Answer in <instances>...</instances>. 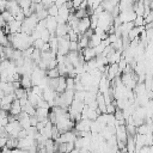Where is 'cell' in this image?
Returning a JSON list of instances; mask_svg holds the SVG:
<instances>
[{
	"label": "cell",
	"instance_id": "1",
	"mask_svg": "<svg viewBox=\"0 0 153 153\" xmlns=\"http://www.w3.org/2000/svg\"><path fill=\"white\" fill-rule=\"evenodd\" d=\"M8 39H10V42L14 49H19L22 51H24L29 47L33 45V42H35V39L31 35L23 32V31L18 32V33H10Z\"/></svg>",
	"mask_w": 153,
	"mask_h": 153
},
{
	"label": "cell",
	"instance_id": "2",
	"mask_svg": "<svg viewBox=\"0 0 153 153\" xmlns=\"http://www.w3.org/2000/svg\"><path fill=\"white\" fill-rule=\"evenodd\" d=\"M38 22H39V19H38V17H37L36 13L31 14L30 17H26V18L24 19V22H23V26H22L23 32H26V33L31 35V33L33 32V30L36 29Z\"/></svg>",
	"mask_w": 153,
	"mask_h": 153
},
{
	"label": "cell",
	"instance_id": "3",
	"mask_svg": "<svg viewBox=\"0 0 153 153\" xmlns=\"http://www.w3.org/2000/svg\"><path fill=\"white\" fill-rule=\"evenodd\" d=\"M71 39H69V36L66 35L63 37H59V45H57V55H63L66 56L71 49Z\"/></svg>",
	"mask_w": 153,
	"mask_h": 153
},
{
	"label": "cell",
	"instance_id": "4",
	"mask_svg": "<svg viewBox=\"0 0 153 153\" xmlns=\"http://www.w3.org/2000/svg\"><path fill=\"white\" fill-rule=\"evenodd\" d=\"M5 128H6V130H7L8 135H10V137H16V139H18V135H19L20 130L23 129L22 126H20V123H19V120L10 121V123H8Z\"/></svg>",
	"mask_w": 153,
	"mask_h": 153
},
{
	"label": "cell",
	"instance_id": "5",
	"mask_svg": "<svg viewBox=\"0 0 153 153\" xmlns=\"http://www.w3.org/2000/svg\"><path fill=\"white\" fill-rule=\"evenodd\" d=\"M118 17H120V19H121L122 23H129V22H134L135 18L137 17V14L134 11V8H129V10L122 11Z\"/></svg>",
	"mask_w": 153,
	"mask_h": 153
},
{
	"label": "cell",
	"instance_id": "6",
	"mask_svg": "<svg viewBox=\"0 0 153 153\" xmlns=\"http://www.w3.org/2000/svg\"><path fill=\"white\" fill-rule=\"evenodd\" d=\"M91 123L92 121L90 118H81L80 121L75 122L74 129L76 131H91Z\"/></svg>",
	"mask_w": 153,
	"mask_h": 153
},
{
	"label": "cell",
	"instance_id": "7",
	"mask_svg": "<svg viewBox=\"0 0 153 153\" xmlns=\"http://www.w3.org/2000/svg\"><path fill=\"white\" fill-rule=\"evenodd\" d=\"M78 135H76V130L75 131H72V130H68V131H65V133H61V136L59 137V140H56V142L61 143V142H74L76 140Z\"/></svg>",
	"mask_w": 153,
	"mask_h": 153
},
{
	"label": "cell",
	"instance_id": "8",
	"mask_svg": "<svg viewBox=\"0 0 153 153\" xmlns=\"http://www.w3.org/2000/svg\"><path fill=\"white\" fill-rule=\"evenodd\" d=\"M45 27L50 31L51 35H55V31L59 26V22L56 19V17H53V16H48L45 19Z\"/></svg>",
	"mask_w": 153,
	"mask_h": 153
},
{
	"label": "cell",
	"instance_id": "9",
	"mask_svg": "<svg viewBox=\"0 0 153 153\" xmlns=\"http://www.w3.org/2000/svg\"><path fill=\"white\" fill-rule=\"evenodd\" d=\"M90 29H92L91 27V19H90V17L81 18L79 20V24H78V32L81 33V35H84Z\"/></svg>",
	"mask_w": 153,
	"mask_h": 153
},
{
	"label": "cell",
	"instance_id": "10",
	"mask_svg": "<svg viewBox=\"0 0 153 153\" xmlns=\"http://www.w3.org/2000/svg\"><path fill=\"white\" fill-rule=\"evenodd\" d=\"M122 72H121V69H120V67H118V63H111V65H109L108 66V72H106V76H108V79L111 81L112 79H115L118 74H121Z\"/></svg>",
	"mask_w": 153,
	"mask_h": 153
},
{
	"label": "cell",
	"instance_id": "11",
	"mask_svg": "<svg viewBox=\"0 0 153 153\" xmlns=\"http://www.w3.org/2000/svg\"><path fill=\"white\" fill-rule=\"evenodd\" d=\"M128 130H127V126L126 124H121L118 127H116V136L118 141H124L127 142L128 140Z\"/></svg>",
	"mask_w": 153,
	"mask_h": 153
},
{
	"label": "cell",
	"instance_id": "12",
	"mask_svg": "<svg viewBox=\"0 0 153 153\" xmlns=\"http://www.w3.org/2000/svg\"><path fill=\"white\" fill-rule=\"evenodd\" d=\"M7 25H8V29H10V32L11 33H18V32H22L23 31V29H22L23 22H20V20L14 19L11 23H8Z\"/></svg>",
	"mask_w": 153,
	"mask_h": 153
},
{
	"label": "cell",
	"instance_id": "13",
	"mask_svg": "<svg viewBox=\"0 0 153 153\" xmlns=\"http://www.w3.org/2000/svg\"><path fill=\"white\" fill-rule=\"evenodd\" d=\"M81 53H82V56H84V59H85V61H86V62L97 57V53H96L94 48H92V47H87V48L82 49V50H81Z\"/></svg>",
	"mask_w": 153,
	"mask_h": 153
},
{
	"label": "cell",
	"instance_id": "14",
	"mask_svg": "<svg viewBox=\"0 0 153 153\" xmlns=\"http://www.w3.org/2000/svg\"><path fill=\"white\" fill-rule=\"evenodd\" d=\"M106 57H108V60H109V65H111V63H118L120 60L122 59V51H121V50H115V49H112V51H111Z\"/></svg>",
	"mask_w": 153,
	"mask_h": 153
},
{
	"label": "cell",
	"instance_id": "15",
	"mask_svg": "<svg viewBox=\"0 0 153 153\" xmlns=\"http://www.w3.org/2000/svg\"><path fill=\"white\" fill-rule=\"evenodd\" d=\"M71 26L68 25V23H65V24H59L56 31H55V36L56 37H63L66 35H68V31H69Z\"/></svg>",
	"mask_w": 153,
	"mask_h": 153
},
{
	"label": "cell",
	"instance_id": "16",
	"mask_svg": "<svg viewBox=\"0 0 153 153\" xmlns=\"http://www.w3.org/2000/svg\"><path fill=\"white\" fill-rule=\"evenodd\" d=\"M126 147H127V153H136L135 135H128V140H127Z\"/></svg>",
	"mask_w": 153,
	"mask_h": 153
},
{
	"label": "cell",
	"instance_id": "17",
	"mask_svg": "<svg viewBox=\"0 0 153 153\" xmlns=\"http://www.w3.org/2000/svg\"><path fill=\"white\" fill-rule=\"evenodd\" d=\"M20 84H22V87H23V88H25V90H31V87L33 86L31 75H29V74H24V75H22Z\"/></svg>",
	"mask_w": 153,
	"mask_h": 153
},
{
	"label": "cell",
	"instance_id": "18",
	"mask_svg": "<svg viewBox=\"0 0 153 153\" xmlns=\"http://www.w3.org/2000/svg\"><path fill=\"white\" fill-rule=\"evenodd\" d=\"M23 111V106L19 102V99H14V102L12 103V108L10 110V115H13V116H18L20 112Z\"/></svg>",
	"mask_w": 153,
	"mask_h": 153
},
{
	"label": "cell",
	"instance_id": "19",
	"mask_svg": "<svg viewBox=\"0 0 153 153\" xmlns=\"http://www.w3.org/2000/svg\"><path fill=\"white\" fill-rule=\"evenodd\" d=\"M117 5H118V2L115 1V0H103V2H102V6L104 7V10L108 11V12H110V13L115 10V7Z\"/></svg>",
	"mask_w": 153,
	"mask_h": 153
},
{
	"label": "cell",
	"instance_id": "20",
	"mask_svg": "<svg viewBox=\"0 0 153 153\" xmlns=\"http://www.w3.org/2000/svg\"><path fill=\"white\" fill-rule=\"evenodd\" d=\"M67 90V76H63V75H60L59 76V86L56 88V92L57 93H62Z\"/></svg>",
	"mask_w": 153,
	"mask_h": 153
},
{
	"label": "cell",
	"instance_id": "21",
	"mask_svg": "<svg viewBox=\"0 0 153 153\" xmlns=\"http://www.w3.org/2000/svg\"><path fill=\"white\" fill-rule=\"evenodd\" d=\"M0 90L5 91L6 93H13L16 88H14L13 84L10 82V81H1V84H0Z\"/></svg>",
	"mask_w": 153,
	"mask_h": 153
},
{
	"label": "cell",
	"instance_id": "22",
	"mask_svg": "<svg viewBox=\"0 0 153 153\" xmlns=\"http://www.w3.org/2000/svg\"><path fill=\"white\" fill-rule=\"evenodd\" d=\"M78 43H79V48H80V49H85V48H87V47L90 45V38H88L86 35H81V33H80Z\"/></svg>",
	"mask_w": 153,
	"mask_h": 153
},
{
	"label": "cell",
	"instance_id": "23",
	"mask_svg": "<svg viewBox=\"0 0 153 153\" xmlns=\"http://www.w3.org/2000/svg\"><path fill=\"white\" fill-rule=\"evenodd\" d=\"M102 37L100 36H98L97 33H93L91 37H90V45L88 47H92V48H94V47H97V45H99L100 43H102Z\"/></svg>",
	"mask_w": 153,
	"mask_h": 153
},
{
	"label": "cell",
	"instance_id": "24",
	"mask_svg": "<svg viewBox=\"0 0 153 153\" xmlns=\"http://www.w3.org/2000/svg\"><path fill=\"white\" fill-rule=\"evenodd\" d=\"M23 111H25V112L29 114L30 116H33V115H36V106H33V105L29 102L25 106H23Z\"/></svg>",
	"mask_w": 153,
	"mask_h": 153
},
{
	"label": "cell",
	"instance_id": "25",
	"mask_svg": "<svg viewBox=\"0 0 153 153\" xmlns=\"http://www.w3.org/2000/svg\"><path fill=\"white\" fill-rule=\"evenodd\" d=\"M1 18H2L7 24H8V23H11L12 20H14V16H13L10 11H7V10H6V11H4V12L1 13Z\"/></svg>",
	"mask_w": 153,
	"mask_h": 153
},
{
	"label": "cell",
	"instance_id": "26",
	"mask_svg": "<svg viewBox=\"0 0 153 153\" xmlns=\"http://www.w3.org/2000/svg\"><path fill=\"white\" fill-rule=\"evenodd\" d=\"M47 76L49 79H53V78H59L60 76V72H59V68H51V69H47Z\"/></svg>",
	"mask_w": 153,
	"mask_h": 153
},
{
	"label": "cell",
	"instance_id": "27",
	"mask_svg": "<svg viewBox=\"0 0 153 153\" xmlns=\"http://www.w3.org/2000/svg\"><path fill=\"white\" fill-rule=\"evenodd\" d=\"M134 25L140 27V26H145L146 25V22H145V17L143 16H137L134 20Z\"/></svg>",
	"mask_w": 153,
	"mask_h": 153
},
{
	"label": "cell",
	"instance_id": "28",
	"mask_svg": "<svg viewBox=\"0 0 153 153\" xmlns=\"http://www.w3.org/2000/svg\"><path fill=\"white\" fill-rule=\"evenodd\" d=\"M39 38H42L44 42H49V39L51 38V33H50V31L48 30V29H44L42 32H41V37Z\"/></svg>",
	"mask_w": 153,
	"mask_h": 153
},
{
	"label": "cell",
	"instance_id": "29",
	"mask_svg": "<svg viewBox=\"0 0 153 153\" xmlns=\"http://www.w3.org/2000/svg\"><path fill=\"white\" fill-rule=\"evenodd\" d=\"M48 10V14L49 16H53V17H57V14H59V7L56 6V5H51L49 8H47Z\"/></svg>",
	"mask_w": 153,
	"mask_h": 153
},
{
	"label": "cell",
	"instance_id": "30",
	"mask_svg": "<svg viewBox=\"0 0 153 153\" xmlns=\"http://www.w3.org/2000/svg\"><path fill=\"white\" fill-rule=\"evenodd\" d=\"M85 96H86V91H75V93H74V99H75V100L84 102Z\"/></svg>",
	"mask_w": 153,
	"mask_h": 153
},
{
	"label": "cell",
	"instance_id": "31",
	"mask_svg": "<svg viewBox=\"0 0 153 153\" xmlns=\"http://www.w3.org/2000/svg\"><path fill=\"white\" fill-rule=\"evenodd\" d=\"M75 88V78L67 76V90H74Z\"/></svg>",
	"mask_w": 153,
	"mask_h": 153
},
{
	"label": "cell",
	"instance_id": "32",
	"mask_svg": "<svg viewBox=\"0 0 153 153\" xmlns=\"http://www.w3.org/2000/svg\"><path fill=\"white\" fill-rule=\"evenodd\" d=\"M17 1H18V4L20 5V7L23 10L24 8H29L32 5V0H17Z\"/></svg>",
	"mask_w": 153,
	"mask_h": 153
},
{
	"label": "cell",
	"instance_id": "33",
	"mask_svg": "<svg viewBox=\"0 0 153 153\" xmlns=\"http://www.w3.org/2000/svg\"><path fill=\"white\" fill-rule=\"evenodd\" d=\"M128 66V61L123 57V55H122V59L120 60V62H118V67H120V69H121V72H123L124 69H126V67Z\"/></svg>",
	"mask_w": 153,
	"mask_h": 153
},
{
	"label": "cell",
	"instance_id": "34",
	"mask_svg": "<svg viewBox=\"0 0 153 153\" xmlns=\"http://www.w3.org/2000/svg\"><path fill=\"white\" fill-rule=\"evenodd\" d=\"M44 43H45V42H44L42 38H37V39H35V42H33V47L37 48V49H42L43 45H44Z\"/></svg>",
	"mask_w": 153,
	"mask_h": 153
},
{
	"label": "cell",
	"instance_id": "35",
	"mask_svg": "<svg viewBox=\"0 0 153 153\" xmlns=\"http://www.w3.org/2000/svg\"><path fill=\"white\" fill-rule=\"evenodd\" d=\"M71 51H78L80 48H79V43L78 41H71V47H69Z\"/></svg>",
	"mask_w": 153,
	"mask_h": 153
},
{
	"label": "cell",
	"instance_id": "36",
	"mask_svg": "<svg viewBox=\"0 0 153 153\" xmlns=\"http://www.w3.org/2000/svg\"><path fill=\"white\" fill-rule=\"evenodd\" d=\"M8 123H10V118H8V117H1V121H0V127H6Z\"/></svg>",
	"mask_w": 153,
	"mask_h": 153
},
{
	"label": "cell",
	"instance_id": "37",
	"mask_svg": "<svg viewBox=\"0 0 153 153\" xmlns=\"http://www.w3.org/2000/svg\"><path fill=\"white\" fill-rule=\"evenodd\" d=\"M66 146H67V153H71L75 148V143L74 142H67Z\"/></svg>",
	"mask_w": 153,
	"mask_h": 153
},
{
	"label": "cell",
	"instance_id": "38",
	"mask_svg": "<svg viewBox=\"0 0 153 153\" xmlns=\"http://www.w3.org/2000/svg\"><path fill=\"white\" fill-rule=\"evenodd\" d=\"M7 141H8V137H7V136H1V137H0V146H1V147H6Z\"/></svg>",
	"mask_w": 153,
	"mask_h": 153
},
{
	"label": "cell",
	"instance_id": "39",
	"mask_svg": "<svg viewBox=\"0 0 153 153\" xmlns=\"http://www.w3.org/2000/svg\"><path fill=\"white\" fill-rule=\"evenodd\" d=\"M0 8H1V12L6 11V8H7V0H0Z\"/></svg>",
	"mask_w": 153,
	"mask_h": 153
},
{
	"label": "cell",
	"instance_id": "40",
	"mask_svg": "<svg viewBox=\"0 0 153 153\" xmlns=\"http://www.w3.org/2000/svg\"><path fill=\"white\" fill-rule=\"evenodd\" d=\"M73 1V6H74V8L76 10V8H79L80 7V5L82 4V1L84 0H72Z\"/></svg>",
	"mask_w": 153,
	"mask_h": 153
},
{
	"label": "cell",
	"instance_id": "41",
	"mask_svg": "<svg viewBox=\"0 0 153 153\" xmlns=\"http://www.w3.org/2000/svg\"><path fill=\"white\" fill-rule=\"evenodd\" d=\"M68 0H56V2H55V5L57 6V7H61V6H63V5H66V2H67Z\"/></svg>",
	"mask_w": 153,
	"mask_h": 153
},
{
	"label": "cell",
	"instance_id": "42",
	"mask_svg": "<svg viewBox=\"0 0 153 153\" xmlns=\"http://www.w3.org/2000/svg\"><path fill=\"white\" fill-rule=\"evenodd\" d=\"M145 27H146V29H153V20H152L151 23L146 24V25H145Z\"/></svg>",
	"mask_w": 153,
	"mask_h": 153
},
{
	"label": "cell",
	"instance_id": "43",
	"mask_svg": "<svg viewBox=\"0 0 153 153\" xmlns=\"http://www.w3.org/2000/svg\"><path fill=\"white\" fill-rule=\"evenodd\" d=\"M71 153H81V151H80V149H78V148H74Z\"/></svg>",
	"mask_w": 153,
	"mask_h": 153
},
{
	"label": "cell",
	"instance_id": "44",
	"mask_svg": "<svg viewBox=\"0 0 153 153\" xmlns=\"http://www.w3.org/2000/svg\"><path fill=\"white\" fill-rule=\"evenodd\" d=\"M42 0H32V4H41Z\"/></svg>",
	"mask_w": 153,
	"mask_h": 153
},
{
	"label": "cell",
	"instance_id": "45",
	"mask_svg": "<svg viewBox=\"0 0 153 153\" xmlns=\"http://www.w3.org/2000/svg\"><path fill=\"white\" fill-rule=\"evenodd\" d=\"M115 1H117V2H120V0H115Z\"/></svg>",
	"mask_w": 153,
	"mask_h": 153
}]
</instances>
